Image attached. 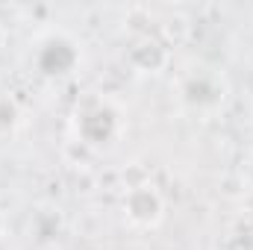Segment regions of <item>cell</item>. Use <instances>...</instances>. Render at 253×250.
I'll return each instance as SVG.
<instances>
[{"instance_id":"cell-5","label":"cell","mask_w":253,"mask_h":250,"mask_svg":"<svg viewBox=\"0 0 253 250\" xmlns=\"http://www.w3.org/2000/svg\"><path fill=\"white\" fill-rule=\"evenodd\" d=\"M3 236H6V215L0 212V239H3Z\"/></svg>"},{"instance_id":"cell-1","label":"cell","mask_w":253,"mask_h":250,"mask_svg":"<svg viewBox=\"0 0 253 250\" xmlns=\"http://www.w3.org/2000/svg\"><path fill=\"white\" fill-rule=\"evenodd\" d=\"M162 212H165V203H162L159 191L150 183L138 186V188H129L124 194V215L132 227H141V230L156 227L162 221Z\"/></svg>"},{"instance_id":"cell-2","label":"cell","mask_w":253,"mask_h":250,"mask_svg":"<svg viewBox=\"0 0 253 250\" xmlns=\"http://www.w3.org/2000/svg\"><path fill=\"white\" fill-rule=\"evenodd\" d=\"M129 62H132V68H138L144 74H156L168 65V47L156 39H144L129 50Z\"/></svg>"},{"instance_id":"cell-7","label":"cell","mask_w":253,"mask_h":250,"mask_svg":"<svg viewBox=\"0 0 253 250\" xmlns=\"http://www.w3.org/2000/svg\"><path fill=\"white\" fill-rule=\"evenodd\" d=\"M200 250H209V248H200Z\"/></svg>"},{"instance_id":"cell-4","label":"cell","mask_w":253,"mask_h":250,"mask_svg":"<svg viewBox=\"0 0 253 250\" xmlns=\"http://www.w3.org/2000/svg\"><path fill=\"white\" fill-rule=\"evenodd\" d=\"M165 33H168L174 42L186 39V33H189V24H186V18H174V21H168V24H165Z\"/></svg>"},{"instance_id":"cell-3","label":"cell","mask_w":253,"mask_h":250,"mask_svg":"<svg viewBox=\"0 0 253 250\" xmlns=\"http://www.w3.org/2000/svg\"><path fill=\"white\" fill-rule=\"evenodd\" d=\"M18 121V106L12 97H3L0 94V132H9Z\"/></svg>"},{"instance_id":"cell-6","label":"cell","mask_w":253,"mask_h":250,"mask_svg":"<svg viewBox=\"0 0 253 250\" xmlns=\"http://www.w3.org/2000/svg\"><path fill=\"white\" fill-rule=\"evenodd\" d=\"M3 42H6V30L0 27V47H3Z\"/></svg>"}]
</instances>
